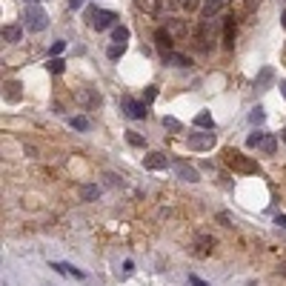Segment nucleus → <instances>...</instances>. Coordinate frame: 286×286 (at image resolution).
Here are the masks:
<instances>
[{
  "label": "nucleus",
  "instance_id": "nucleus-1",
  "mask_svg": "<svg viewBox=\"0 0 286 286\" xmlns=\"http://www.w3.org/2000/svg\"><path fill=\"white\" fill-rule=\"evenodd\" d=\"M226 166L229 169H235V172H240V175H255V172H258V163L249 160L246 155L235 152V149H229L226 152Z\"/></svg>",
  "mask_w": 286,
  "mask_h": 286
},
{
  "label": "nucleus",
  "instance_id": "nucleus-2",
  "mask_svg": "<svg viewBox=\"0 0 286 286\" xmlns=\"http://www.w3.org/2000/svg\"><path fill=\"white\" fill-rule=\"evenodd\" d=\"M215 143H217L215 129H206V132H189V137H186V146L194 149V152H206V149H212Z\"/></svg>",
  "mask_w": 286,
  "mask_h": 286
},
{
  "label": "nucleus",
  "instance_id": "nucleus-3",
  "mask_svg": "<svg viewBox=\"0 0 286 286\" xmlns=\"http://www.w3.org/2000/svg\"><path fill=\"white\" fill-rule=\"evenodd\" d=\"M23 17H26V29L29 32H43L46 26H49V17H46V11L40 6H29Z\"/></svg>",
  "mask_w": 286,
  "mask_h": 286
},
{
  "label": "nucleus",
  "instance_id": "nucleus-4",
  "mask_svg": "<svg viewBox=\"0 0 286 286\" xmlns=\"http://www.w3.org/2000/svg\"><path fill=\"white\" fill-rule=\"evenodd\" d=\"M114 20H117V14L109 9H89V23L97 29V32H103V29H109V26H114Z\"/></svg>",
  "mask_w": 286,
  "mask_h": 286
},
{
  "label": "nucleus",
  "instance_id": "nucleus-5",
  "mask_svg": "<svg viewBox=\"0 0 286 286\" xmlns=\"http://www.w3.org/2000/svg\"><path fill=\"white\" fill-rule=\"evenodd\" d=\"M120 106H123V112L129 114V117H135V120H143L149 114L146 109V100H135V97H123L120 100Z\"/></svg>",
  "mask_w": 286,
  "mask_h": 286
},
{
  "label": "nucleus",
  "instance_id": "nucleus-6",
  "mask_svg": "<svg viewBox=\"0 0 286 286\" xmlns=\"http://www.w3.org/2000/svg\"><path fill=\"white\" fill-rule=\"evenodd\" d=\"M143 166H146L149 172H160V169H166V166H169V158H166L163 152H152V155L143 158Z\"/></svg>",
  "mask_w": 286,
  "mask_h": 286
},
{
  "label": "nucleus",
  "instance_id": "nucleus-7",
  "mask_svg": "<svg viewBox=\"0 0 286 286\" xmlns=\"http://www.w3.org/2000/svg\"><path fill=\"white\" fill-rule=\"evenodd\" d=\"M175 172H178V178L186 181V183H197V181H200V178H197V169L189 166L186 160H178V163H175Z\"/></svg>",
  "mask_w": 286,
  "mask_h": 286
},
{
  "label": "nucleus",
  "instance_id": "nucleus-8",
  "mask_svg": "<svg viewBox=\"0 0 286 286\" xmlns=\"http://www.w3.org/2000/svg\"><path fill=\"white\" fill-rule=\"evenodd\" d=\"M80 103L86 109H97L103 103V97H100V92H95V89H80Z\"/></svg>",
  "mask_w": 286,
  "mask_h": 286
},
{
  "label": "nucleus",
  "instance_id": "nucleus-9",
  "mask_svg": "<svg viewBox=\"0 0 286 286\" xmlns=\"http://www.w3.org/2000/svg\"><path fill=\"white\" fill-rule=\"evenodd\" d=\"M3 97H6V103H17L23 97V89L17 80H9L6 86H3Z\"/></svg>",
  "mask_w": 286,
  "mask_h": 286
},
{
  "label": "nucleus",
  "instance_id": "nucleus-10",
  "mask_svg": "<svg viewBox=\"0 0 286 286\" xmlns=\"http://www.w3.org/2000/svg\"><path fill=\"white\" fill-rule=\"evenodd\" d=\"M163 60H166L169 66H178V69H189V63H192L186 55H178V52H166V55H163Z\"/></svg>",
  "mask_w": 286,
  "mask_h": 286
},
{
  "label": "nucleus",
  "instance_id": "nucleus-11",
  "mask_svg": "<svg viewBox=\"0 0 286 286\" xmlns=\"http://www.w3.org/2000/svg\"><path fill=\"white\" fill-rule=\"evenodd\" d=\"M272 78H275L272 66H263L261 72H258V78H255V86H258V89H266V86L272 83Z\"/></svg>",
  "mask_w": 286,
  "mask_h": 286
},
{
  "label": "nucleus",
  "instance_id": "nucleus-12",
  "mask_svg": "<svg viewBox=\"0 0 286 286\" xmlns=\"http://www.w3.org/2000/svg\"><path fill=\"white\" fill-rule=\"evenodd\" d=\"M69 126H72L75 132H89L92 120H89V117H83V114H75V117H69Z\"/></svg>",
  "mask_w": 286,
  "mask_h": 286
},
{
  "label": "nucleus",
  "instance_id": "nucleus-13",
  "mask_svg": "<svg viewBox=\"0 0 286 286\" xmlns=\"http://www.w3.org/2000/svg\"><path fill=\"white\" fill-rule=\"evenodd\" d=\"M52 269H55V272H63V275H72V278H78V281L86 278V272H80V269L69 266V263H52Z\"/></svg>",
  "mask_w": 286,
  "mask_h": 286
},
{
  "label": "nucleus",
  "instance_id": "nucleus-14",
  "mask_svg": "<svg viewBox=\"0 0 286 286\" xmlns=\"http://www.w3.org/2000/svg\"><path fill=\"white\" fill-rule=\"evenodd\" d=\"M155 43H158V49L163 52V55H166V52L172 49V37H169V32L158 29V32H155Z\"/></svg>",
  "mask_w": 286,
  "mask_h": 286
},
{
  "label": "nucleus",
  "instance_id": "nucleus-15",
  "mask_svg": "<svg viewBox=\"0 0 286 286\" xmlns=\"http://www.w3.org/2000/svg\"><path fill=\"white\" fill-rule=\"evenodd\" d=\"M20 37H23L20 26H3V40L6 43H20Z\"/></svg>",
  "mask_w": 286,
  "mask_h": 286
},
{
  "label": "nucleus",
  "instance_id": "nucleus-16",
  "mask_svg": "<svg viewBox=\"0 0 286 286\" xmlns=\"http://www.w3.org/2000/svg\"><path fill=\"white\" fill-rule=\"evenodd\" d=\"M194 126H200V129H215V120H212L209 112H197L194 114Z\"/></svg>",
  "mask_w": 286,
  "mask_h": 286
},
{
  "label": "nucleus",
  "instance_id": "nucleus-17",
  "mask_svg": "<svg viewBox=\"0 0 286 286\" xmlns=\"http://www.w3.org/2000/svg\"><path fill=\"white\" fill-rule=\"evenodd\" d=\"M112 40L114 43H126L129 40V29L126 26H112Z\"/></svg>",
  "mask_w": 286,
  "mask_h": 286
},
{
  "label": "nucleus",
  "instance_id": "nucleus-18",
  "mask_svg": "<svg viewBox=\"0 0 286 286\" xmlns=\"http://www.w3.org/2000/svg\"><path fill=\"white\" fill-rule=\"evenodd\" d=\"M223 46H226V49H232V46H235V23H232V20H226V32H223Z\"/></svg>",
  "mask_w": 286,
  "mask_h": 286
},
{
  "label": "nucleus",
  "instance_id": "nucleus-19",
  "mask_svg": "<svg viewBox=\"0 0 286 286\" xmlns=\"http://www.w3.org/2000/svg\"><path fill=\"white\" fill-rule=\"evenodd\" d=\"M123 52H126V43H114L106 49V57H109V60H117V57H123Z\"/></svg>",
  "mask_w": 286,
  "mask_h": 286
},
{
  "label": "nucleus",
  "instance_id": "nucleus-20",
  "mask_svg": "<svg viewBox=\"0 0 286 286\" xmlns=\"http://www.w3.org/2000/svg\"><path fill=\"white\" fill-rule=\"evenodd\" d=\"M258 149H261L263 155H275V149H278V143H275V137H269V135H266V137H263V143H261Z\"/></svg>",
  "mask_w": 286,
  "mask_h": 286
},
{
  "label": "nucleus",
  "instance_id": "nucleus-21",
  "mask_svg": "<svg viewBox=\"0 0 286 286\" xmlns=\"http://www.w3.org/2000/svg\"><path fill=\"white\" fill-rule=\"evenodd\" d=\"M126 140H129V146H137V149L146 146V137H140L137 132H126Z\"/></svg>",
  "mask_w": 286,
  "mask_h": 286
},
{
  "label": "nucleus",
  "instance_id": "nucleus-22",
  "mask_svg": "<svg viewBox=\"0 0 286 286\" xmlns=\"http://www.w3.org/2000/svg\"><path fill=\"white\" fill-rule=\"evenodd\" d=\"M100 197V186H83V200H97Z\"/></svg>",
  "mask_w": 286,
  "mask_h": 286
},
{
  "label": "nucleus",
  "instance_id": "nucleus-23",
  "mask_svg": "<svg viewBox=\"0 0 286 286\" xmlns=\"http://www.w3.org/2000/svg\"><path fill=\"white\" fill-rule=\"evenodd\" d=\"M249 120H252V123H263V120H266L263 106H255V109H252V112H249Z\"/></svg>",
  "mask_w": 286,
  "mask_h": 286
},
{
  "label": "nucleus",
  "instance_id": "nucleus-24",
  "mask_svg": "<svg viewBox=\"0 0 286 286\" xmlns=\"http://www.w3.org/2000/svg\"><path fill=\"white\" fill-rule=\"evenodd\" d=\"M263 137H266L263 132H252V135L246 137V146H252V149H255V146H261V143H263Z\"/></svg>",
  "mask_w": 286,
  "mask_h": 286
},
{
  "label": "nucleus",
  "instance_id": "nucleus-25",
  "mask_svg": "<svg viewBox=\"0 0 286 286\" xmlns=\"http://www.w3.org/2000/svg\"><path fill=\"white\" fill-rule=\"evenodd\" d=\"M217 220H220L223 226H229V229H232V226H235V223H238V220H235V217L229 215V212H217Z\"/></svg>",
  "mask_w": 286,
  "mask_h": 286
},
{
  "label": "nucleus",
  "instance_id": "nucleus-26",
  "mask_svg": "<svg viewBox=\"0 0 286 286\" xmlns=\"http://www.w3.org/2000/svg\"><path fill=\"white\" fill-rule=\"evenodd\" d=\"M209 246H215V240L212 238H200V249H194L197 255H209Z\"/></svg>",
  "mask_w": 286,
  "mask_h": 286
},
{
  "label": "nucleus",
  "instance_id": "nucleus-27",
  "mask_svg": "<svg viewBox=\"0 0 286 286\" xmlns=\"http://www.w3.org/2000/svg\"><path fill=\"white\" fill-rule=\"evenodd\" d=\"M49 72L60 75V72H63V60H60V57H52V60H49Z\"/></svg>",
  "mask_w": 286,
  "mask_h": 286
},
{
  "label": "nucleus",
  "instance_id": "nucleus-28",
  "mask_svg": "<svg viewBox=\"0 0 286 286\" xmlns=\"http://www.w3.org/2000/svg\"><path fill=\"white\" fill-rule=\"evenodd\" d=\"M163 126H166L169 132H181V123H178L175 117H163Z\"/></svg>",
  "mask_w": 286,
  "mask_h": 286
},
{
  "label": "nucleus",
  "instance_id": "nucleus-29",
  "mask_svg": "<svg viewBox=\"0 0 286 286\" xmlns=\"http://www.w3.org/2000/svg\"><path fill=\"white\" fill-rule=\"evenodd\" d=\"M63 49H66V40H55V43H52V49H49V55H60V52H63Z\"/></svg>",
  "mask_w": 286,
  "mask_h": 286
},
{
  "label": "nucleus",
  "instance_id": "nucleus-30",
  "mask_svg": "<svg viewBox=\"0 0 286 286\" xmlns=\"http://www.w3.org/2000/svg\"><path fill=\"white\" fill-rule=\"evenodd\" d=\"M106 183H109V186H117V183H123V181H120V175H114V172H106Z\"/></svg>",
  "mask_w": 286,
  "mask_h": 286
},
{
  "label": "nucleus",
  "instance_id": "nucleus-31",
  "mask_svg": "<svg viewBox=\"0 0 286 286\" xmlns=\"http://www.w3.org/2000/svg\"><path fill=\"white\" fill-rule=\"evenodd\" d=\"M155 97H158V89H155V86H149V89H146V95H143V100H155Z\"/></svg>",
  "mask_w": 286,
  "mask_h": 286
},
{
  "label": "nucleus",
  "instance_id": "nucleus-32",
  "mask_svg": "<svg viewBox=\"0 0 286 286\" xmlns=\"http://www.w3.org/2000/svg\"><path fill=\"white\" fill-rule=\"evenodd\" d=\"M275 223H278L281 229H286V215H275Z\"/></svg>",
  "mask_w": 286,
  "mask_h": 286
},
{
  "label": "nucleus",
  "instance_id": "nucleus-33",
  "mask_svg": "<svg viewBox=\"0 0 286 286\" xmlns=\"http://www.w3.org/2000/svg\"><path fill=\"white\" fill-rule=\"evenodd\" d=\"M69 6H72V9H80V6H83V0H69Z\"/></svg>",
  "mask_w": 286,
  "mask_h": 286
},
{
  "label": "nucleus",
  "instance_id": "nucleus-34",
  "mask_svg": "<svg viewBox=\"0 0 286 286\" xmlns=\"http://www.w3.org/2000/svg\"><path fill=\"white\" fill-rule=\"evenodd\" d=\"M281 95L286 97V80H281Z\"/></svg>",
  "mask_w": 286,
  "mask_h": 286
},
{
  "label": "nucleus",
  "instance_id": "nucleus-35",
  "mask_svg": "<svg viewBox=\"0 0 286 286\" xmlns=\"http://www.w3.org/2000/svg\"><path fill=\"white\" fill-rule=\"evenodd\" d=\"M281 23H284V29H286V9H284V14H281Z\"/></svg>",
  "mask_w": 286,
  "mask_h": 286
}]
</instances>
